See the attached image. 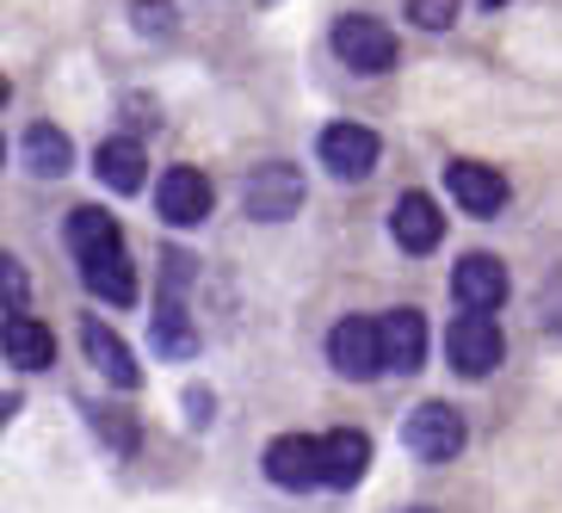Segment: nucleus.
I'll use <instances>...</instances> for the list:
<instances>
[{
    "instance_id": "obj_18",
    "label": "nucleus",
    "mask_w": 562,
    "mask_h": 513,
    "mask_svg": "<svg viewBox=\"0 0 562 513\" xmlns=\"http://www.w3.org/2000/svg\"><path fill=\"white\" fill-rule=\"evenodd\" d=\"M19 149H25V167H32L37 180H63L68 167H75V149H68V136L56 124H32Z\"/></svg>"
},
{
    "instance_id": "obj_25",
    "label": "nucleus",
    "mask_w": 562,
    "mask_h": 513,
    "mask_svg": "<svg viewBox=\"0 0 562 513\" xmlns=\"http://www.w3.org/2000/svg\"><path fill=\"white\" fill-rule=\"evenodd\" d=\"M7 93H13V87H7V75H0V105H7Z\"/></svg>"
},
{
    "instance_id": "obj_4",
    "label": "nucleus",
    "mask_w": 562,
    "mask_h": 513,
    "mask_svg": "<svg viewBox=\"0 0 562 513\" xmlns=\"http://www.w3.org/2000/svg\"><path fill=\"white\" fill-rule=\"evenodd\" d=\"M328 359H334V371H340V378H352V383H371L378 371H390V365H383V334H378V322H364V315L334 322Z\"/></svg>"
},
{
    "instance_id": "obj_8",
    "label": "nucleus",
    "mask_w": 562,
    "mask_h": 513,
    "mask_svg": "<svg viewBox=\"0 0 562 513\" xmlns=\"http://www.w3.org/2000/svg\"><path fill=\"white\" fill-rule=\"evenodd\" d=\"M303 204V174L291 161H266L248 180V216L254 223H284Z\"/></svg>"
},
{
    "instance_id": "obj_10",
    "label": "nucleus",
    "mask_w": 562,
    "mask_h": 513,
    "mask_svg": "<svg viewBox=\"0 0 562 513\" xmlns=\"http://www.w3.org/2000/svg\"><path fill=\"white\" fill-rule=\"evenodd\" d=\"M266 477L279 482V489H310V482H322V439H310V433H279L266 446Z\"/></svg>"
},
{
    "instance_id": "obj_5",
    "label": "nucleus",
    "mask_w": 562,
    "mask_h": 513,
    "mask_svg": "<svg viewBox=\"0 0 562 513\" xmlns=\"http://www.w3.org/2000/svg\"><path fill=\"white\" fill-rule=\"evenodd\" d=\"M75 266H81V285L100 303H117V310L136 303V266L124 260V235H117V242H100V248H81Z\"/></svg>"
},
{
    "instance_id": "obj_26",
    "label": "nucleus",
    "mask_w": 562,
    "mask_h": 513,
    "mask_svg": "<svg viewBox=\"0 0 562 513\" xmlns=\"http://www.w3.org/2000/svg\"><path fill=\"white\" fill-rule=\"evenodd\" d=\"M408 513H432V508H408Z\"/></svg>"
},
{
    "instance_id": "obj_3",
    "label": "nucleus",
    "mask_w": 562,
    "mask_h": 513,
    "mask_svg": "<svg viewBox=\"0 0 562 513\" xmlns=\"http://www.w3.org/2000/svg\"><path fill=\"white\" fill-rule=\"evenodd\" d=\"M315 155H322V167H328L334 180H371L383 161V136L364 131V124H328Z\"/></svg>"
},
{
    "instance_id": "obj_13",
    "label": "nucleus",
    "mask_w": 562,
    "mask_h": 513,
    "mask_svg": "<svg viewBox=\"0 0 562 513\" xmlns=\"http://www.w3.org/2000/svg\"><path fill=\"white\" fill-rule=\"evenodd\" d=\"M451 291L463 310H495V303H507V266L495 254H463L451 272Z\"/></svg>"
},
{
    "instance_id": "obj_6",
    "label": "nucleus",
    "mask_w": 562,
    "mask_h": 513,
    "mask_svg": "<svg viewBox=\"0 0 562 513\" xmlns=\"http://www.w3.org/2000/svg\"><path fill=\"white\" fill-rule=\"evenodd\" d=\"M402 446H408L414 458H427V464L458 458V451H463L458 409H446V402H420V409L408 414V427H402Z\"/></svg>"
},
{
    "instance_id": "obj_22",
    "label": "nucleus",
    "mask_w": 562,
    "mask_h": 513,
    "mask_svg": "<svg viewBox=\"0 0 562 513\" xmlns=\"http://www.w3.org/2000/svg\"><path fill=\"white\" fill-rule=\"evenodd\" d=\"M408 19L420 32H446L451 19H458V0H408Z\"/></svg>"
},
{
    "instance_id": "obj_11",
    "label": "nucleus",
    "mask_w": 562,
    "mask_h": 513,
    "mask_svg": "<svg viewBox=\"0 0 562 513\" xmlns=\"http://www.w3.org/2000/svg\"><path fill=\"white\" fill-rule=\"evenodd\" d=\"M390 235H396L408 254H432L446 242V211H439L427 192H402L396 211H390Z\"/></svg>"
},
{
    "instance_id": "obj_23",
    "label": "nucleus",
    "mask_w": 562,
    "mask_h": 513,
    "mask_svg": "<svg viewBox=\"0 0 562 513\" xmlns=\"http://www.w3.org/2000/svg\"><path fill=\"white\" fill-rule=\"evenodd\" d=\"M131 19H136V32H149V37H167V32H173V7H167V0H136Z\"/></svg>"
},
{
    "instance_id": "obj_21",
    "label": "nucleus",
    "mask_w": 562,
    "mask_h": 513,
    "mask_svg": "<svg viewBox=\"0 0 562 513\" xmlns=\"http://www.w3.org/2000/svg\"><path fill=\"white\" fill-rule=\"evenodd\" d=\"M32 303V272L0 248V310H25Z\"/></svg>"
},
{
    "instance_id": "obj_9",
    "label": "nucleus",
    "mask_w": 562,
    "mask_h": 513,
    "mask_svg": "<svg viewBox=\"0 0 562 513\" xmlns=\"http://www.w3.org/2000/svg\"><path fill=\"white\" fill-rule=\"evenodd\" d=\"M446 192L458 199V211L495 216L501 204H507V174H495L488 161H451L446 167Z\"/></svg>"
},
{
    "instance_id": "obj_7",
    "label": "nucleus",
    "mask_w": 562,
    "mask_h": 513,
    "mask_svg": "<svg viewBox=\"0 0 562 513\" xmlns=\"http://www.w3.org/2000/svg\"><path fill=\"white\" fill-rule=\"evenodd\" d=\"M216 204L211 180H204L199 167H167L161 186H155V211H161V223H173V230H192V223H204Z\"/></svg>"
},
{
    "instance_id": "obj_17",
    "label": "nucleus",
    "mask_w": 562,
    "mask_h": 513,
    "mask_svg": "<svg viewBox=\"0 0 562 513\" xmlns=\"http://www.w3.org/2000/svg\"><path fill=\"white\" fill-rule=\"evenodd\" d=\"M93 174H100V186H112V192H136V186L149 180L143 143H131V136H105L100 149H93Z\"/></svg>"
},
{
    "instance_id": "obj_19",
    "label": "nucleus",
    "mask_w": 562,
    "mask_h": 513,
    "mask_svg": "<svg viewBox=\"0 0 562 513\" xmlns=\"http://www.w3.org/2000/svg\"><path fill=\"white\" fill-rule=\"evenodd\" d=\"M63 242H68V254L100 248V242H117V216L100 211V204H75L68 223H63Z\"/></svg>"
},
{
    "instance_id": "obj_16",
    "label": "nucleus",
    "mask_w": 562,
    "mask_h": 513,
    "mask_svg": "<svg viewBox=\"0 0 562 513\" xmlns=\"http://www.w3.org/2000/svg\"><path fill=\"white\" fill-rule=\"evenodd\" d=\"M364 470H371V439H364V433L340 427V433L322 439V482H328V489H352Z\"/></svg>"
},
{
    "instance_id": "obj_2",
    "label": "nucleus",
    "mask_w": 562,
    "mask_h": 513,
    "mask_svg": "<svg viewBox=\"0 0 562 513\" xmlns=\"http://www.w3.org/2000/svg\"><path fill=\"white\" fill-rule=\"evenodd\" d=\"M446 353H451V371L458 378H488L501 365V328H495V310H463L446 334Z\"/></svg>"
},
{
    "instance_id": "obj_20",
    "label": "nucleus",
    "mask_w": 562,
    "mask_h": 513,
    "mask_svg": "<svg viewBox=\"0 0 562 513\" xmlns=\"http://www.w3.org/2000/svg\"><path fill=\"white\" fill-rule=\"evenodd\" d=\"M155 347H161L167 359H192V353H199V334H192V322H186V310L173 298L155 310Z\"/></svg>"
},
{
    "instance_id": "obj_1",
    "label": "nucleus",
    "mask_w": 562,
    "mask_h": 513,
    "mask_svg": "<svg viewBox=\"0 0 562 513\" xmlns=\"http://www.w3.org/2000/svg\"><path fill=\"white\" fill-rule=\"evenodd\" d=\"M334 56L352 68V75H383L396 63V32L371 13H347L334 25Z\"/></svg>"
},
{
    "instance_id": "obj_12",
    "label": "nucleus",
    "mask_w": 562,
    "mask_h": 513,
    "mask_svg": "<svg viewBox=\"0 0 562 513\" xmlns=\"http://www.w3.org/2000/svg\"><path fill=\"white\" fill-rule=\"evenodd\" d=\"M0 359L13 365V371H50L56 365V334L44 328V322H32V315H7L0 322Z\"/></svg>"
},
{
    "instance_id": "obj_24",
    "label": "nucleus",
    "mask_w": 562,
    "mask_h": 513,
    "mask_svg": "<svg viewBox=\"0 0 562 513\" xmlns=\"http://www.w3.org/2000/svg\"><path fill=\"white\" fill-rule=\"evenodd\" d=\"M544 328H562V285H544Z\"/></svg>"
},
{
    "instance_id": "obj_27",
    "label": "nucleus",
    "mask_w": 562,
    "mask_h": 513,
    "mask_svg": "<svg viewBox=\"0 0 562 513\" xmlns=\"http://www.w3.org/2000/svg\"><path fill=\"white\" fill-rule=\"evenodd\" d=\"M0 161H7V143H0Z\"/></svg>"
},
{
    "instance_id": "obj_14",
    "label": "nucleus",
    "mask_w": 562,
    "mask_h": 513,
    "mask_svg": "<svg viewBox=\"0 0 562 513\" xmlns=\"http://www.w3.org/2000/svg\"><path fill=\"white\" fill-rule=\"evenodd\" d=\"M378 334H383V365L390 371H420L427 365V322H420V310H390L378 322Z\"/></svg>"
},
{
    "instance_id": "obj_15",
    "label": "nucleus",
    "mask_w": 562,
    "mask_h": 513,
    "mask_svg": "<svg viewBox=\"0 0 562 513\" xmlns=\"http://www.w3.org/2000/svg\"><path fill=\"white\" fill-rule=\"evenodd\" d=\"M81 347L93 353V365H100L105 383H117V390H136V383H143V365L131 359V347L105 328L100 315H87V322H81Z\"/></svg>"
}]
</instances>
